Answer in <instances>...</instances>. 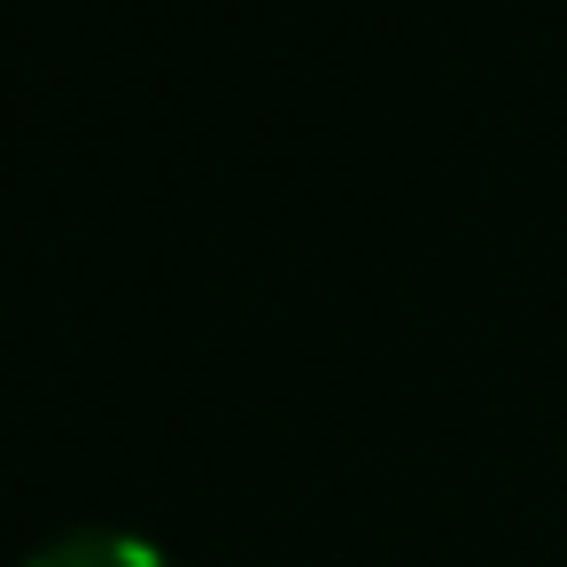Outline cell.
Wrapping results in <instances>:
<instances>
[{
    "label": "cell",
    "mask_w": 567,
    "mask_h": 567,
    "mask_svg": "<svg viewBox=\"0 0 567 567\" xmlns=\"http://www.w3.org/2000/svg\"><path fill=\"white\" fill-rule=\"evenodd\" d=\"M24 567H172V559L133 528H71V536L40 544Z\"/></svg>",
    "instance_id": "6da1fadb"
}]
</instances>
